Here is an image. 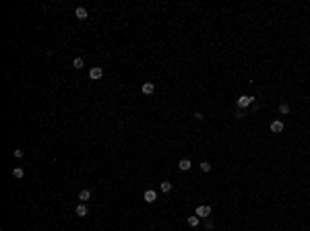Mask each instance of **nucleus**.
<instances>
[{
  "mask_svg": "<svg viewBox=\"0 0 310 231\" xmlns=\"http://www.w3.org/2000/svg\"><path fill=\"white\" fill-rule=\"evenodd\" d=\"M205 229H213V223H211L209 219H205Z\"/></svg>",
  "mask_w": 310,
  "mask_h": 231,
  "instance_id": "nucleus-17",
  "label": "nucleus"
},
{
  "mask_svg": "<svg viewBox=\"0 0 310 231\" xmlns=\"http://www.w3.org/2000/svg\"><path fill=\"white\" fill-rule=\"evenodd\" d=\"M14 157H19V159H21V157H23V151L17 149V151H14Z\"/></svg>",
  "mask_w": 310,
  "mask_h": 231,
  "instance_id": "nucleus-18",
  "label": "nucleus"
},
{
  "mask_svg": "<svg viewBox=\"0 0 310 231\" xmlns=\"http://www.w3.org/2000/svg\"><path fill=\"white\" fill-rule=\"evenodd\" d=\"M13 176H14V177H17V180H21V177H23V176H25V171H23V169H21V167H14V169H13Z\"/></svg>",
  "mask_w": 310,
  "mask_h": 231,
  "instance_id": "nucleus-12",
  "label": "nucleus"
},
{
  "mask_svg": "<svg viewBox=\"0 0 310 231\" xmlns=\"http://www.w3.org/2000/svg\"><path fill=\"white\" fill-rule=\"evenodd\" d=\"M178 167H180V169H182V171H188V169H190V167H192V163H190L188 159H182V161H180V163H178Z\"/></svg>",
  "mask_w": 310,
  "mask_h": 231,
  "instance_id": "nucleus-9",
  "label": "nucleus"
},
{
  "mask_svg": "<svg viewBox=\"0 0 310 231\" xmlns=\"http://www.w3.org/2000/svg\"><path fill=\"white\" fill-rule=\"evenodd\" d=\"M155 200H157V192L155 190H147L145 192V202L151 204V202H155Z\"/></svg>",
  "mask_w": 310,
  "mask_h": 231,
  "instance_id": "nucleus-5",
  "label": "nucleus"
},
{
  "mask_svg": "<svg viewBox=\"0 0 310 231\" xmlns=\"http://www.w3.org/2000/svg\"><path fill=\"white\" fill-rule=\"evenodd\" d=\"M254 101V97H250V95H242L238 97V107H248L250 103Z\"/></svg>",
  "mask_w": 310,
  "mask_h": 231,
  "instance_id": "nucleus-2",
  "label": "nucleus"
},
{
  "mask_svg": "<svg viewBox=\"0 0 310 231\" xmlns=\"http://www.w3.org/2000/svg\"><path fill=\"white\" fill-rule=\"evenodd\" d=\"M103 76V68H99V66H93L89 70V79H93V81H97V79H101Z\"/></svg>",
  "mask_w": 310,
  "mask_h": 231,
  "instance_id": "nucleus-3",
  "label": "nucleus"
},
{
  "mask_svg": "<svg viewBox=\"0 0 310 231\" xmlns=\"http://www.w3.org/2000/svg\"><path fill=\"white\" fill-rule=\"evenodd\" d=\"M141 91H143L145 95H151L153 91H155V85H153V83H143V87H141Z\"/></svg>",
  "mask_w": 310,
  "mask_h": 231,
  "instance_id": "nucleus-7",
  "label": "nucleus"
},
{
  "mask_svg": "<svg viewBox=\"0 0 310 231\" xmlns=\"http://www.w3.org/2000/svg\"><path fill=\"white\" fill-rule=\"evenodd\" d=\"M75 213L79 215V217H87V213H89V211H87L85 202H79V204H76V209H75Z\"/></svg>",
  "mask_w": 310,
  "mask_h": 231,
  "instance_id": "nucleus-6",
  "label": "nucleus"
},
{
  "mask_svg": "<svg viewBox=\"0 0 310 231\" xmlns=\"http://www.w3.org/2000/svg\"><path fill=\"white\" fill-rule=\"evenodd\" d=\"M279 111H281V114H289V111H291V107H289L287 103H281V105H279Z\"/></svg>",
  "mask_w": 310,
  "mask_h": 231,
  "instance_id": "nucleus-15",
  "label": "nucleus"
},
{
  "mask_svg": "<svg viewBox=\"0 0 310 231\" xmlns=\"http://www.w3.org/2000/svg\"><path fill=\"white\" fill-rule=\"evenodd\" d=\"M188 225L190 227H199V217L194 215V217H188Z\"/></svg>",
  "mask_w": 310,
  "mask_h": 231,
  "instance_id": "nucleus-14",
  "label": "nucleus"
},
{
  "mask_svg": "<svg viewBox=\"0 0 310 231\" xmlns=\"http://www.w3.org/2000/svg\"><path fill=\"white\" fill-rule=\"evenodd\" d=\"M89 198H91V192L89 190H81V192H79V200H81V202H87Z\"/></svg>",
  "mask_w": 310,
  "mask_h": 231,
  "instance_id": "nucleus-10",
  "label": "nucleus"
},
{
  "mask_svg": "<svg viewBox=\"0 0 310 231\" xmlns=\"http://www.w3.org/2000/svg\"><path fill=\"white\" fill-rule=\"evenodd\" d=\"M200 169L205 171V173H207V171H211V163H209V161H203V163H200Z\"/></svg>",
  "mask_w": 310,
  "mask_h": 231,
  "instance_id": "nucleus-16",
  "label": "nucleus"
},
{
  "mask_svg": "<svg viewBox=\"0 0 310 231\" xmlns=\"http://www.w3.org/2000/svg\"><path fill=\"white\" fill-rule=\"evenodd\" d=\"M161 192H163V194L172 192V184H170V182H161Z\"/></svg>",
  "mask_w": 310,
  "mask_h": 231,
  "instance_id": "nucleus-11",
  "label": "nucleus"
},
{
  "mask_svg": "<svg viewBox=\"0 0 310 231\" xmlns=\"http://www.w3.org/2000/svg\"><path fill=\"white\" fill-rule=\"evenodd\" d=\"M271 130H273V132H283V122L281 120H273V122H271Z\"/></svg>",
  "mask_w": 310,
  "mask_h": 231,
  "instance_id": "nucleus-8",
  "label": "nucleus"
},
{
  "mask_svg": "<svg viewBox=\"0 0 310 231\" xmlns=\"http://www.w3.org/2000/svg\"><path fill=\"white\" fill-rule=\"evenodd\" d=\"M83 64H85V62H83V58H79V56H76L75 60H72V66H75L76 70H79V68H83Z\"/></svg>",
  "mask_w": 310,
  "mask_h": 231,
  "instance_id": "nucleus-13",
  "label": "nucleus"
},
{
  "mask_svg": "<svg viewBox=\"0 0 310 231\" xmlns=\"http://www.w3.org/2000/svg\"><path fill=\"white\" fill-rule=\"evenodd\" d=\"M75 17H76L79 21H85V19H87V8L76 6V8H75Z\"/></svg>",
  "mask_w": 310,
  "mask_h": 231,
  "instance_id": "nucleus-4",
  "label": "nucleus"
},
{
  "mask_svg": "<svg viewBox=\"0 0 310 231\" xmlns=\"http://www.w3.org/2000/svg\"><path fill=\"white\" fill-rule=\"evenodd\" d=\"M196 215L203 217V219H207L209 215H211V206H209V204H200L199 209H196Z\"/></svg>",
  "mask_w": 310,
  "mask_h": 231,
  "instance_id": "nucleus-1",
  "label": "nucleus"
}]
</instances>
